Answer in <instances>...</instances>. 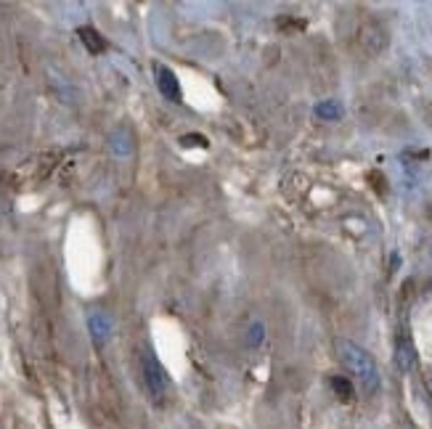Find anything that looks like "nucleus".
Segmentation results:
<instances>
[{
	"label": "nucleus",
	"instance_id": "obj_5",
	"mask_svg": "<svg viewBox=\"0 0 432 429\" xmlns=\"http://www.w3.org/2000/svg\"><path fill=\"white\" fill-rule=\"evenodd\" d=\"M396 363H398V369L403 371V374L414 369V363H417V353H414V347H411V342H408V339H400V342H398Z\"/></svg>",
	"mask_w": 432,
	"mask_h": 429
},
{
	"label": "nucleus",
	"instance_id": "obj_4",
	"mask_svg": "<svg viewBox=\"0 0 432 429\" xmlns=\"http://www.w3.org/2000/svg\"><path fill=\"white\" fill-rule=\"evenodd\" d=\"M77 37L83 40V46L88 48V53H101V50H107V40L98 35V29H93V27H80L77 29Z\"/></svg>",
	"mask_w": 432,
	"mask_h": 429
},
{
	"label": "nucleus",
	"instance_id": "obj_6",
	"mask_svg": "<svg viewBox=\"0 0 432 429\" xmlns=\"http://www.w3.org/2000/svg\"><path fill=\"white\" fill-rule=\"evenodd\" d=\"M345 114V107L335 101V98H329V101H321L318 107H316V117L318 119H326V122H337V119H342Z\"/></svg>",
	"mask_w": 432,
	"mask_h": 429
},
{
	"label": "nucleus",
	"instance_id": "obj_8",
	"mask_svg": "<svg viewBox=\"0 0 432 429\" xmlns=\"http://www.w3.org/2000/svg\"><path fill=\"white\" fill-rule=\"evenodd\" d=\"M263 332L265 326L263 323H252V329H250V345H260V339H263Z\"/></svg>",
	"mask_w": 432,
	"mask_h": 429
},
{
	"label": "nucleus",
	"instance_id": "obj_2",
	"mask_svg": "<svg viewBox=\"0 0 432 429\" xmlns=\"http://www.w3.org/2000/svg\"><path fill=\"white\" fill-rule=\"evenodd\" d=\"M144 379H146V387H149L151 397L159 400V397L165 395V390H168V376H165L162 363H159L149 350L144 353Z\"/></svg>",
	"mask_w": 432,
	"mask_h": 429
},
{
	"label": "nucleus",
	"instance_id": "obj_3",
	"mask_svg": "<svg viewBox=\"0 0 432 429\" xmlns=\"http://www.w3.org/2000/svg\"><path fill=\"white\" fill-rule=\"evenodd\" d=\"M154 74H156V88H159L162 98H168V101H173V104H180V85H178L175 72L170 69V67L156 64Z\"/></svg>",
	"mask_w": 432,
	"mask_h": 429
},
{
	"label": "nucleus",
	"instance_id": "obj_7",
	"mask_svg": "<svg viewBox=\"0 0 432 429\" xmlns=\"http://www.w3.org/2000/svg\"><path fill=\"white\" fill-rule=\"evenodd\" d=\"M332 387H335V393L342 397V400H350L353 397V384L348 379H342V376H332Z\"/></svg>",
	"mask_w": 432,
	"mask_h": 429
},
{
	"label": "nucleus",
	"instance_id": "obj_9",
	"mask_svg": "<svg viewBox=\"0 0 432 429\" xmlns=\"http://www.w3.org/2000/svg\"><path fill=\"white\" fill-rule=\"evenodd\" d=\"M180 143H183V146H202V149H207V138H204V135H186V138H180Z\"/></svg>",
	"mask_w": 432,
	"mask_h": 429
},
{
	"label": "nucleus",
	"instance_id": "obj_1",
	"mask_svg": "<svg viewBox=\"0 0 432 429\" xmlns=\"http://www.w3.org/2000/svg\"><path fill=\"white\" fill-rule=\"evenodd\" d=\"M337 353L342 358L345 369L360 381V387H363L366 393L374 395L379 390V369H377L374 358L369 355L363 347L356 345V342H348V339H339V342H337Z\"/></svg>",
	"mask_w": 432,
	"mask_h": 429
}]
</instances>
